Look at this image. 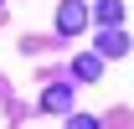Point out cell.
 <instances>
[{
	"instance_id": "cell-2",
	"label": "cell",
	"mask_w": 134,
	"mask_h": 129,
	"mask_svg": "<svg viewBox=\"0 0 134 129\" xmlns=\"http://www.w3.org/2000/svg\"><path fill=\"white\" fill-rule=\"evenodd\" d=\"M98 52H103V57H124V52H129V31L103 26V31H98Z\"/></svg>"
},
{
	"instance_id": "cell-3",
	"label": "cell",
	"mask_w": 134,
	"mask_h": 129,
	"mask_svg": "<svg viewBox=\"0 0 134 129\" xmlns=\"http://www.w3.org/2000/svg\"><path fill=\"white\" fill-rule=\"evenodd\" d=\"M41 109H47V114L72 109V88H67V83H52V88H41Z\"/></svg>"
},
{
	"instance_id": "cell-5",
	"label": "cell",
	"mask_w": 134,
	"mask_h": 129,
	"mask_svg": "<svg viewBox=\"0 0 134 129\" xmlns=\"http://www.w3.org/2000/svg\"><path fill=\"white\" fill-rule=\"evenodd\" d=\"M98 21L103 26H119L124 21V0H98Z\"/></svg>"
},
{
	"instance_id": "cell-1",
	"label": "cell",
	"mask_w": 134,
	"mask_h": 129,
	"mask_svg": "<svg viewBox=\"0 0 134 129\" xmlns=\"http://www.w3.org/2000/svg\"><path fill=\"white\" fill-rule=\"evenodd\" d=\"M83 26H93L88 5H83V0H62V5H57V31H62V36H77Z\"/></svg>"
},
{
	"instance_id": "cell-4",
	"label": "cell",
	"mask_w": 134,
	"mask_h": 129,
	"mask_svg": "<svg viewBox=\"0 0 134 129\" xmlns=\"http://www.w3.org/2000/svg\"><path fill=\"white\" fill-rule=\"evenodd\" d=\"M72 78L98 83V78H103V52H88V57H77V62H72Z\"/></svg>"
}]
</instances>
